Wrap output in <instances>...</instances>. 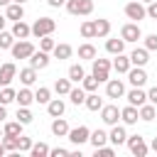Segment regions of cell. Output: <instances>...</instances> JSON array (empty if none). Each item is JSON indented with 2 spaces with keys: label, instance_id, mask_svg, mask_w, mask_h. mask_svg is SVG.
<instances>
[{
  "label": "cell",
  "instance_id": "cell-1",
  "mask_svg": "<svg viewBox=\"0 0 157 157\" xmlns=\"http://www.w3.org/2000/svg\"><path fill=\"white\" fill-rule=\"evenodd\" d=\"M125 17H128V20H132V22L145 20V17H147V7H145V2H140V0L128 2V5H125Z\"/></svg>",
  "mask_w": 157,
  "mask_h": 157
},
{
  "label": "cell",
  "instance_id": "cell-2",
  "mask_svg": "<svg viewBox=\"0 0 157 157\" xmlns=\"http://www.w3.org/2000/svg\"><path fill=\"white\" fill-rule=\"evenodd\" d=\"M56 29V22L52 20V17H39V20H34V25H32V34L34 37H47V34H52Z\"/></svg>",
  "mask_w": 157,
  "mask_h": 157
},
{
  "label": "cell",
  "instance_id": "cell-3",
  "mask_svg": "<svg viewBox=\"0 0 157 157\" xmlns=\"http://www.w3.org/2000/svg\"><path fill=\"white\" fill-rule=\"evenodd\" d=\"M10 52H12L15 59H29V54L34 52V44H32L29 39H20V42H15V44L10 47Z\"/></svg>",
  "mask_w": 157,
  "mask_h": 157
},
{
  "label": "cell",
  "instance_id": "cell-4",
  "mask_svg": "<svg viewBox=\"0 0 157 157\" xmlns=\"http://www.w3.org/2000/svg\"><path fill=\"white\" fill-rule=\"evenodd\" d=\"M125 142H128V150H130L135 157H145L147 150H150V147L145 145V137H142V135H130Z\"/></svg>",
  "mask_w": 157,
  "mask_h": 157
},
{
  "label": "cell",
  "instance_id": "cell-5",
  "mask_svg": "<svg viewBox=\"0 0 157 157\" xmlns=\"http://www.w3.org/2000/svg\"><path fill=\"white\" fill-rule=\"evenodd\" d=\"M93 64V76L98 78V83L108 81V74H110V61L108 59H91Z\"/></svg>",
  "mask_w": 157,
  "mask_h": 157
},
{
  "label": "cell",
  "instance_id": "cell-6",
  "mask_svg": "<svg viewBox=\"0 0 157 157\" xmlns=\"http://www.w3.org/2000/svg\"><path fill=\"white\" fill-rule=\"evenodd\" d=\"M120 37H123L125 42H137V39H142V29H140L137 22H128V25H123Z\"/></svg>",
  "mask_w": 157,
  "mask_h": 157
},
{
  "label": "cell",
  "instance_id": "cell-7",
  "mask_svg": "<svg viewBox=\"0 0 157 157\" xmlns=\"http://www.w3.org/2000/svg\"><path fill=\"white\" fill-rule=\"evenodd\" d=\"M128 81H130L132 86L142 88V86L147 83V74H145V69H142V66H130V69H128Z\"/></svg>",
  "mask_w": 157,
  "mask_h": 157
},
{
  "label": "cell",
  "instance_id": "cell-8",
  "mask_svg": "<svg viewBox=\"0 0 157 157\" xmlns=\"http://www.w3.org/2000/svg\"><path fill=\"white\" fill-rule=\"evenodd\" d=\"M88 135H91V130H88L86 125H78V128H74V130L69 128V135H66V137H69V140H71V142L78 147V145L88 142Z\"/></svg>",
  "mask_w": 157,
  "mask_h": 157
},
{
  "label": "cell",
  "instance_id": "cell-9",
  "mask_svg": "<svg viewBox=\"0 0 157 157\" xmlns=\"http://www.w3.org/2000/svg\"><path fill=\"white\" fill-rule=\"evenodd\" d=\"M105 96H108V98H123V96H125L123 81H120V78H108V83H105Z\"/></svg>",
  "mask_w": 157,
  "mask_h": 157
},
{
  "label": "cell",
  "instance_id": "cell-10",
  "mask_svg": "<svg viewBox=\"0 0 157 157\" xmlns=\"http://www.w3.org/2000/svg\"><path fill=\"white\" fill-rule=\"evenodd\" d=\"M101 120H103L105 125H115V123L120 120V108H118V105H103V108H101Z\"/></svg>",
  "mask_w": 157,
  "mask_h": 157
},
{
  "label": "cell",
  "instance_id": "cell-11",
  "mask_svg": "<svg viewBox=\"0 0 157 157\" xmlns=\"http://www.w3.org/2000/svg\"><path fill=\"white\" fill-rule=\"evenodd\" d=\"M29 66H32V69H47V66H49V52H42V49L37 52V49H34V52L29 54Z\"/></svg>",
  "mask_w": 157,
  "mask_h": 157
},
{
  "label": "cell",
  "instance_id": "cell-12",
  "mask_svg": "<svg viewBox=\"0 0 157 157\" xmlns=\"http://www.w3.org/2000/svg\"><path fill=\"white\" fill-rule=\"evenodd\" d=\"M15 76H17V66L12 61H7V64L0 66V86H10Z\"/></svg>",
  "mask_w": 157,
  "mask_h": 157
},
{
  "label": "cell",
  "instance_id": "cell-13",
  "mask_svg": "<svg viewBox=\"0 0 157 157\" xmlns=\"http://www.w3.org/2000/svg\"><path fill=\"white\" fill-rule=\"evenodd\" d=\"M125 98H128V103L135 105V108H140L142 103H147V93H145L142 88H137V86H132V91H128Z\"/></svg>",
  "mask_w": 157,
  "mask_h": 157
},
{
  "label": "cell",
  "instance_id": "cell-14",
  "mask_svg": "<svg viewBox=\"0 0 157 157\" xmlns=\"http://www.w3.org/2000/svg\"><path fill=\"white\" fill-rule=\"evenodd\" d=\"M147 61H150V52H147L145 47H137V49L130 52V64H132V66H145Z\"/></svg>",
  "mask_w": 157,
  "mask_h": 157
},
{
  "label": "cell",
  "instance_id": "cell-15",
  "mask_svg": "<svg viewBox=\"0 0 157 157\" xmlns=\"http://www.w3.org/2000/svg\"><path fill=\"white\" fill-rule=\"evenodd\" d=\"M132 64H130V56H125L123 52L120 54H115V59H113V64H110V69H115L118 74H128V69H130Z\"/></svg>",
  "mask_w": 157,
  "mask_h": 157
},
{
  "label": "cell",
  "instance_id": "cell-16",
  "mask_svg": "<svg viewBox=\"0 0 157 157\" xmlns=\"http://www.w3.org/2000/svg\"><path fill=\"white\" fill-rule=\"evenodd\" d=\"M120 120H123L125 125H135V123L140 120V115H137V108L128 103V105H125V108L120 110Z\"/></svg>",
  "mask_w": 157,
  "mask_h": 157
},
{
  "label": "cell",
  "instance_id": "cell-17",
  "mask_svg": "<svg viewBox=\"0 0 157 157\" xmlns=\"http://www.w3.org/2000/svg\"><path fill=\"white\" fill-rule=\"evenodd\" d=\"M108 140H110L113 145H123V142L128 140V132H125V128L115 123V125H113V130L108 132Z\"/></svg>",
  "mask_w": 157,
  "mask_h": 157
},
{
  "label": "cell",
  "instance_id": "cell-18",
  "mask_svg": "<svg viewBox=\"0 0 157 157\" xmlns=\"http://www.w3.org/2000/svg\"><path fill=\"white\" fill-rule=\"evenodd\" d=\"M29 34H32V27H29L27 22L17 20V22H15V27H12V37H15V39H27Z\"/></svg>",
  "mask_w": 157,
  "mask_h": 157
},
{
  "label": "cell",
  "instance_id": "cell-19",
  "mask_svg": "<svg viewBox=\"0 0 157 157\" xmlns=\"http://www.w3.org/2000/svg\"><path fill=\"white\" fill-rule=\"evenodd\" d=\"M64 110H66V105H64V101H61V98H52V101L47 103V113H49L52 118L64 115Z\"/></svg>",
  "mask_w": 157,
  "mask_h": 157
},
{
  "label": "cell",
  "instance_id": "cell-20",
  "mask_svg": "<svg viewBox=\"0 0 157 157\" xmlns=\"http://www.w3.org/2000/svg\"><path fill=\"white\" fill-rule=\"evenodd\" d=\"M52 132H54L56 137H66V135H69V123H66L61 115L54 118V120H52Z\"/></svg>",
  "mask_w": 157,
  "mask_h": 157
},
{
  "label": "cell",
  "instance_id": "cell-21",
  "mask_svg": "<svg viewBox=\"0 0 157 157\" xmlns=\"http://www.w3.org/2000/svg\"><path fill=\"white\" fill-rule=\"evenodd\" d=\"M5 17L17 22V20H22V17H25V7H22L20 2H10V5H7V10H5Z\"/></svg>",
  "mask_w": 157,
  "mask_h": 157
},
{
  "label": "cell",
  "instance_id": "cell-22",
  "mask_svg": "<svg viewBox=\"0 0 157 157\" xmlns=\"http://www.w3.org/2000/svg\"><path fill=\"white\" fill-rule=\"evenodd\" d=\"M110 34V22L108 20H93V37H108Z\"/></svg>",
  "mask_w": 157,
  "mask_h": 157
},
{
  "label": "cell",
  "instance_id": "cell-23",
  "mask_svg": "<svg viewBox=\"0 0 157 157\" xmlns=\"http://www.w3.org/2000/svg\"><path fill=\"white\" fill-rule=\"evenodd\" d=\"M137 115H140V120L150 123V120H155V115H157V108H155L152 103H142V105L137 108Z\"/></svg>",
  "mask_w": 157,
  "mask_h": 157
},
{
  "label": "cell",
  "instance_id": "cell-24",
  "mask_svg": "<svg viewBox=\"0 0 157 157\" xmlns=\"http://www.w3.org/2000/svg\"><path fill=\"white\" fill-rule=\"evenodd\" d=\"M54 56L61 61V59H69L71 54H74V49H71V44H66V42H61V44H54Z\"/></svg>",
  "mask_w": 157,
  "mask_h": 157
},
{
  "label": "cell",
  "instance_id": "cell-25",
  "mask_svg": "<svg viewBox=\"0 0 157 157\" xmlns=\"http://www.w3.org/2000/svg\"><path fill=\"white\" fill-rule=\"evenodd\" d=\"M15 101H17L20 105H27V108H29V105L34 103V93H32L29 88H20L17 96H15Z\"/></svg>",
  "mask_w": 157,
  "mask_h": 157
},
{
  "label": "cell",
  "instance_id": "cell-26",
  "mask_svg": "<svg viewBox=\"0 0 157 157\" xmlns=\"http://www.w3.org/2000/svg\"><path fill=\"white\" fill-rule=\"evenodd\" d=\"M88 142H91L93 147H101V145H105V142H108V132L98 128V130H93V132L88 135Z\"/></svg>",
  "mask_w": 157,
  "mask_h": 157
},
{
  "label": "cell",
  "instance_id": "cell-27",
  "mask_svg": "<svg viewBox=\"0 0 157 157\" xmlns=\"http://www.w3.org/2000/svg\"><path fill=\"white\" fill-rule=\"evenodd\" d=\"M123 49H125V39H123V37H120V39H108V42H105V52L113 54V56L120 54Z\"/></svg>",
  "mask_w": 157,
  "mask_h": 157
},
{
  "label": "cell",
  "instance_id": "cell-28",
  "mask_svg": "<svg viewBox=\"0 0 157 157\" xmlns=\"http://www.w3.org/2000/svg\"><path fill=\"white\" fill-rule=\"evenodd\" d=\"M86 76V71H83V66L81 64H74V66H69V81L71 83H81V78Z\"/></svg>",
  "mask_w": 157,
  "mask_h": 157
},
{
  "label": "cell",
  "instance_id": "cell-29",
  "mask_svg": "<svg viewBox=\"0 0 157 157\" xmlns=\"http://www.w3.org/2000/svg\"><path fill=\"white\" fill-rule=\"evenodd\" d=\"M20 81H22L25 86H32V83L37 81V69H32V66L22 69V71H20Z\"/></svg>",
  "mask_w": 157,
  "mask_h": 157
},
{
  "label": "cell",
  "instance_id": "cell-30",
  "mask_svg": "<svg viewBox=\"0 0 157 157\" xmlns=\"http://www.w3.org/2000/svg\"><path fill=\"white\" fill-rule=\"evenodd\" d=\"M83 105H86L88 110H101V108H103V98H98V96H96V93L91 91V93L86 96V101H83Z\"/></svg>",
  "mask_w": 157,
  "mask_h": 157
},
{
  "label": "cell",
  "instance_id": "cell-31",
  "mask_svg": "<svg viewBox=\"0 0 157 157\" xmlns=\"http://www.w3.org/2000/svg\"><path fill=\"white\" fill-rule=\"evenodd\" d=\"M78 59H86V61H91V59H96V47L93 44H81L78 47Z\"/></svg>",
  "mask_w": 157,
  "mask_h": 157
},
{
  "label": "cell",
  "instance_id": "cell-32",
  "mask_svg": "<svg viewBox=\"0 0 157 157\" xmlns=\"http://www.w3.org/2000/svg\"><path fill=\"white\" fill-rule=\"evenodd\" d=\"M22 128H25V125H22L20 120L5 123V128H2V135H15V137H17V135H22Z\"/></svg>",
  "mask_w": 157,
  "mask_h": 157
},
{
  "label": "cell",
  "instance_id": "cell-33",
  "mask_svg": "<svg viewBox=\"0 0 157 157\" xmlns=\"http://www.w3.org/2000/svg\"><path fill=\"white\" fill-rule=\"evenodd\" d=\"M54 91H56L59 96H69V91H71V81H69V78H56V81H54Z\"/></svg>",
  "mask_w": 157,
  "mask_h": 157
},
{
  "label": "cell",
  "instance_id": "cell-34",
  "mask_svg": "<svg viewBox=\"0 0 157 157\" xmlns=\"http://www.w3.org/2000/svg\"><path fill=\"white\" fill-rule=\"evenodd\" d=\"M69 101H71L74 105H81V103L86 101V91H83L81 86H78V88H71V91H69Z\"/></svg>",
  "mask_w": 157,
  "mask_h": 157
},
{
  "label": "cell",
  "instance_id": "cell-35",
  "mask_svg": "<svg viewBox=\"0 0 157 157\" xmlns=\"http://www.w3.org/2000/svg\"><path fill=\"white\" fill-rule=\"evenodd\" d=\"M29 155H32V157H47V155H49V145H47V142H32Z\"/></svg>",
  "mask_w": 157,
  "mask_h": 157
},
{
  "label": "cell",
  "instance_id": "cell-36",
  "mask_svg": "<svg viewBox=\"0 0 157 157\" xmlns=\"http://www.w3.org/2000/svg\"><path fill=\"white\" fill-rule=\"evenodd\" d=\"M81 88H83L86 93L96 91V88H98V78H96L93 74H91V76H83V78H81Z\"/></svg>",
  "mask_w": 157,
  "mask_h": 157
},
{
  "label": "cell",
  "instance_id": "cell-37",
  "mask_svg": "<svg viewBox=\"0 0 157 157\" xmlns=\"http://www.w3.org/2000/svg\"><path fill=\"white\" fill-rule=\"evenodd\" d=\"M17 120H20L22 125H29V123L34 120V115H32V110H29L27 105H20V110H17Z\"/></svg>",
  "mask_w": 157,
  "mask_h": 157
},
{
  "label": "cell",
  "instance_id": "cell-38",
  "mask_svg": "<svg viewBox=\"0 0 157 157\" xmlns=\"http://www.w3.org/2000/svg\"><path fill=\"white\" fill-rule=\"evenodd\" d=\"M15 96H17V91H15V88L2 86V91H0V103H2V105H7V103H12V101H15Z\"/></svg>",
  "mask_w": 157,
  "mask_h": 157
},
{
  "label": "cell",
  "instance_id": "cell-39",
  "mask_svg": "<svg viewBox=\"0 0 157 157\" xmlns=\"http://www.w3.org/2000/svg\"><path fill=\"white\" fill-rule=\"evenodd\" d=\"M91 12H93V0H78L76 15H91Z\"/></svg>",
  "mask_w": 157,
  "mask_h": 157
},
{
  "label": "cell",
  "instance_id": "cell-40",
  "mask_svg": "<svg viewBox=\"0 0 157 157\" xmlns=\"http://www.w3.org/2000/svg\"><path fill=\"white\" fill-rule=\"evenodd\" d=\"M32 150V137L17 135V152H29Z\"/></svg>",
  "mask_w": 157,
  "mask_h": 157
},
{
  "label": "cell",
  "instance_id": "cell-41",
  "mask_svg": "<svg viewBox=\"0 0 157 157\" xmlns=\"http://www.w3.org/2000/svg\"><path fill=\"white\" fill-rule=\"evenodd\" d=\"M15 44V37H12V32H0V49H10Z\"/></svg>",
  "mask_w": 157,
  "mask_h": 157
},
{
  "label": "cell",
  "instance_id": "cell-42",
  "mask_svg": "<svg viewBox=\"0 0 157 157\" xmlns=\"http://www.w3.org/2000/svg\"><path fill=\"white\" fill-rule=\"evenodd\" d=\"M34 101H37V103H49V101H52V91L42 86V88L34 93Z\"/></svg>",
  "mask_w": 157,
  "mask_h": 157
},
{
  "label": "cell",
  "instance_id": "cell-43",
  "mask_svg": "<svg viewBox=\"0 0 157 157\" xmlns=\"http://www.w3.org/2000/svg\"><path fill=\"white\" fill-rule=\"evenodd\" d=\"M2 145L7 152H17V137L15 135H2Z\"/></svg>",
  "mask_w": 157,
  "mask_h": 157
},
{
  "label": "cell",
  "instance_id": "cell-44",
  "mask_svg": "<svg viewBox=\"0 0 157 157\" xmlns=\"http://www.w3.org/2000/svg\"><path fill=\"white\" fill-rule=\"evenodd\" d=\"M81 37H83V39H93V22H91V20L81 22Z\"/></svg>",
  "mask_w": 157,
  "mask_h": 157
},
{
  "label": "cell",
  "instance_id": "cell-45",
  "mask_svg": "<svg viewBox=\"0 0 157 157\" xmlns=\"http://www.w3.org/2000/svg\"><path fill=\"white\" fill-rule=\"evenodd\" d=\"M54 44H56V42L52 39V34L39 37V49H42V52H52V49H54Z\"/></svg>",
  "mask_w": 157,
  "mask_h": 157
},
{
  "label": "cell",
  "instance_id": "cell-46",
  "mask_svg": "<svg viewBox=\"0 0 157 157\" xmlns=\"http://www.w3.org/2000/svg\"><path fill=\"white\" fill-rule=\"evenodd\" d=\"M145 49L147 52H155L157 49V34H147L145 37Z\"/></svg>",
  "mask_w": 157,
  "mask_h": 157
},
{
  "label": "cell",
  "instance_id": "cell-47",
  "mask_svg": "<svg viewBox=\"0 0 157 157\" xmlns=\"http://www.w3.org/2000/svg\"><path fill=\"white\" fill-rule=\"evenodd\" d=\"M96 155H101V157H113V155H115V150H113V147L101 145V147H96Z\"/></svg>",
  "mask_w": 157,
  "mask_h": 157
},
{
  "label": "cell",
  "instance_id": "cell-48",
  "mask_svg": "<svg viewBox=\"0 0 157 157\" xmlns=\"http://www.w3.org/2000/svg\"><path fill=\"white\" fill-rule=\"evenodd\" d=\"M49 155H52V157H66V155H71V150H66V147H54V150H49Z\"/></svg>",
  "mask_w": 157,
  "mask_h": 157
},
{
  "label": "cell",
  "instance_id": "cell-49",
  "mask_svg": "<svg viewBox=\"0 0 157 157\" xmlns=\"http://www.w3.org/2000/svg\"><path fill=\"white\" fill-rule=\"evenodd\" d=\"M147 17H150V20H157V0L147 2Z\"/></svg>",
  "mask_w": 157,
  "mask_h": 157
},
{
  "label": "cell",
  "instance_id": "cell-50",
  "mask_svg": "<svg viewBox=\"0 0 157 157\" xmlns=\"http://www.w3.org/2000/svg\"><path fill=\"white\" fill-rule=\"evenodd\" d=\"M147 101H150L152 105H157V86H152V88L147 91Z\"/></svg>",
  "mask_w": 157,
  "mask_h": 157
},
{
  "label": "cell",
  "instance_id": "cell-51",
  "mask_svg": "<svg viewBox=\"0 0 157 157\" xmlns=\"http://www.w3.org/2000/svg\"><path fill=\"white\" fill-rule=\"evenodd\" d=\"M49 2V7H61V5H66V0H47Z\"/></svg>",
  "mask_w": 157,
  "mask_h": 157
},
{
  "label": "cell",
  "instance_id": "cell-52",
  "mask_svg": "<svg viewBox=\"0 0 157 157\" xmlns=\"http://www.w3.org/2000/svg\"><path fill=\"white\" fill-rule=\"evenodd\" d=\"M5 118H7V110H5V105H2V103H0V123H2V120H5Z\"/></svg>",
  "mask_w": 157,
  "mask_h": 157
},
{
  "label": "cell",
  "instance_id": "cell-53",
  "mask_svg": "<svg viewBox=\"0 0 157 157\" xmlns=\"http://www.w3.org/2000/svg\"><path fill=\"white\" fill-rule=\"evenodd\" d=\"M5 22H7V17H5V15H0V32L5 29Z\"/></svg>",
  "mask_w": 157,
  "mask_h": 157
},
{
  "label": "cell",
  "instance_id": "cell-54",
  "mask_svg": "<svg viewBox=\"0 0 157 157\" xmlns=\"http://www.w3.org/2000/svg\"><path fill=\"white\" fill-rule=\"evenodd\" d=\"M150 150H155V152H157V137H152V142H150Z\"/></svg>",
  "mask_w": 157,
  "mask_h": 157
},
{
  "label": "cell",
  "instance_id": "cell-55",
  "mask_svg": "<svg viewBox=\"0 0 157 157\" xmlns=\"http://www.w3.org/2000/svg\"><path fill=\"white\" fill-rule=\"evenodd\" d=\"M5 152H7V150H5V145H2V140H0V157H2Z\"/></svg>",
  "mask_w": 157,
  "mask_h": 157
},
{
  "label": "cell",
  "instance_id": "cell-56",
  "mask_svg": "<svg viewBox=\"0 0 157 157\" xmlns=\"http://www.w3.org/2000/svg\"><path fill=\"white\" fill-rule=\"evenodd\" d=\"M10 2H12V0H0V5H2V7H7Z\"/></svg>",
  "mask_w": 157,
  "mask_h": 157
},
{
  "label": "cell",
  "instance_id": "cell-57",
  "mask_svg": "<svg viewBox=\"0 0 157 157\" xmlns=\"http://www.w3.org/2000/svg\"><path fill=\"white\" fill-rule=\"evenodd\" d=\"M12 2H20V5H25V2H27V0H12Z\"/></svg>",
  "mask_w": 157,
  "mask_h": 157
},
{
  "label": "cell",
  "instance_id": "cell-58",
  "mask_svg": "<svg viewBox=\"0 0 157 157\" xmlns=\"http://www.w3.org/2000/svg\"><path fill=\"white\" fill-rule=\"evenodd\" d=\"M140 2H145V5H147V2H152V0H140Z\"/></svg>",
  "mask_w": 157,
  "mask_h": 157
},
{
  "label": "cell",
  "instance_id": "cell-59",
  "mask_svg": "<svg viewBox=\"0 0 157 157\" xmlns=\"http://www.w3.org/2000/svg\"><path fill=\"white\" fill-rule=\"evenodd\" d=\"M0 140H2V128H0Z\"/></svg>",
  "mask_w": 157,
  "mask_h": 157
},
{
  "label": "cell",
  "instance_id": "cell-60",
  "mask_svg": "<svg viewBox=\"0 0 157 157\" xmlns=\"http://www.w3.org/2000/svg\"><path fill=\"white\" fill-rule=\"evenodd\" d=\"M155 118H157V115H155Z\"/></svg>",
  "mask_w": 157,
  "mask_h": 157
}]
</instances>
